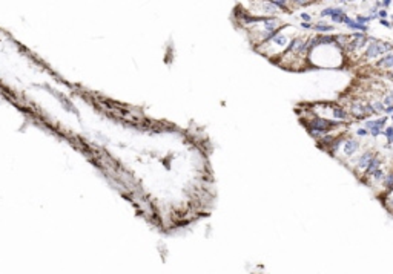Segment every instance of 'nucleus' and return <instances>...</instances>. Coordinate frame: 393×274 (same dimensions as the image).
<instances>
[{"instance_id":"9","label":"nucleus","mask_w":393,"mask_h":274,"mask_svg":"<svg viewBox=\"0 0 393 274\" xmlns=\"http://www.w3.org/2000/svg\"><path fill=\"white\" fill-rule=\"evenodd\" d=\"M387 117H383V118H375V120H369L364 123V129H372V127H380L384 130V126L387 123Z\"/></svg>"},{"instance_id":"5","label":"nucleus","mask_w":393,"mask_h":274,"mask_svg":"<svg viewBox=\"0 0 393 274\" xmlns=\"http://www.w3.org/2000/svg\"><path fill=\"white\" fill-rule=\"evenodd\" d=\"M330 115L335 121L338 123H343V121H347L349 120V113L346 109H343L341 106H332L330 109Z\"/></svg>"},{"instance_id":"10","label":"nucleus","mask_w":393,"mask_h":274,"mask_svg":"<svg viewBox=\"0 0 393 274\" xmlns=\"http://www.w3.org/2000/svg\"><path fill=\"white\" fill-rule=\"evenodd\" d=\"M312 29L317 31V32L327 34V32H334V31H335V26H334V25H327L326 21H318L317 25H312Z\"/></svg>"},{"instance_id":"25","label":"nucleus","mask_w":393,"mask_h":274,"mask_svg":"<svg viewBox=\"0 0 393 274\" xmlns=\"http://www.w3.org/2000/svg\"><path fill=\"white\" fill-rule=\"evenodd\" d=\"M301 28H303V29H312V23H304V21H303V23H301Z\"/></svg>"},{"instance_id":"17","label":"nucleus","mask_w":393,"mask_h":274,"mask_svg":"<svg viewBox=\"0 0 393 274\" xmlns=\"http://www.w3.org/2000/svg\"><path fill=\"white\" fill-rule=\"evenodd\" d=\"M384 107H390V106H393V94L390 92V94H387L386 95V98H384Z\"/></svg>"},{"instance_id":"4","label":"nucleus","mask_w":393,"mask_h":274,"mask_svg":"<svg viewBox=\"0 0 393 274\" xmlns=\"http://www.w3.org/2000/svg\"><path fill=\"white\" fill-rule=\"evenodd\" d=\"M287 44H289V38L284 35V34H281V32H278L271 41H267L266 44H263L264 46V49H261V51H258V52H263V51H266V49H269V48H272V49H283V52H284V49L287 48Z\"/></svg>"},{"instance_id":"2","label":"nucleus","mask_w":393,"mask_h":274,"mask_svg":"<svg viewBox=\"0 0 393 274\" xmlns=\"http://www.w3.org/2000/svg\"><path fill=\"white\" fill-rule=\"evenodd\" d=\"M369 40H370V43H367L364 55H363L366 60L380 57L383 54H387V52L393 51V44H390V43H380V41H377V40H374L370 37H369Z\"/></svg>"},{"instance_id":"30","label":"nucleus","mask_w":393,"mask_h":274,"mask_svg":"<svg viewBox=\"0 0 393 274\" xmlns=\"http://www.w3.org/2000/svg\"><path fill=\"white\" fill-rule=\"evenodd\" d=\"M392 121H393V115H392Z\"/></svg>"},{"instance_id":"1","label":"nucleus","mask_w":393,"mask_h":274,"mask_svg":"<svg viewBox=\"0 0 393 274\" xmlns=\"http://www.w3.org/2000/svg\"><path fill=\"white\" fill-rule=\"evenodd\" d=\"M309 133L318 141L320 138H323L324 135L330 133V130L337 126H340L341 123L335 121V120H330V118H323V117H315V118H311L309 121H304Z\"/></svg>"},{"instance_id":"20","label":"nucleus","mask_w":393,"mask_h":274,"mask_svg":"<svg viewBox=\"0 0 393 274\" xmlns=\"http://www.w3.org/2000/svg\"><path fill=\"white\" fill-rule=\"evenodd\" d=\"M383 135L389 140V138H392L393 136V126H390V127H387V129H384L383 130Z\"/></svg>"},{"instance_id":"27","label":"nucleus","mask_w":393,"mask_h":274,"mask_svg":"<svg viewBox=\"0 0 393 274\" xmlns=\"http://www.w3.org/2000/svg\"><path fill=\"white\" fill-rule=\"evenodd\" d=\"M387 141H389V143H390V144H393V136H392V138H389V140H387Z\"/></svg>"},{"instance_id":"7","label":"nucleus","mask_w":393,"mask_h":274,"mask_svg":"<svg viewBox=\"0 0 393 274\" xmlns=\"http://www.w3.org/2000/svg\"><path fill=\"white\" fill-rule=\"evenodd\" d=\"M377 156V153L375 152H364L360 158H358V164H357V167L358 169H363V170H366L367 169V166L370 164V161L374 159Z\"/></svg>"},{"instance_id":"16","label":"nucleus","mask_w":393,"mask_h":274,"mask_svg":"<svg viewBox=\"0 0 393 274\" xmlns=\"http://www.w3.org/2000/svg\"><path fill=\"white\" fill-rule=\"evenodd\" d=\"M372 109H374V112H375V113H383L386 107H384V104H383V103L375 101V103L372 104Z\"/></svg>"},{"instance_id":"31","label":"nucleus","mask_w":393,"mask_h":274,"mask_svg":"<svg viewBox=\"0 0 393 274\" xmlns=\"http://www.w3.org/2000/svg\"><path fill=\"white\" fill-rule=\"evenodd\" d=\"M392 20H393V15H392Z\"/></svg>"},{"instance_id":"32","label":"nucleus","mask_w":393,"mask_h":274,"mask_svg":"<svg viewBox=\"0 0 393 274\" xmlns=\"http://www.w3.org/2000/svg\"><path fill=\"white\" fill-rule=\"evenodd\" d=\"M392 94H393V92H392Z\"/></svg>"},{"instance_id":"15","label":"nucleus","mask_w":393,"mask_h":274,"mask_svg":"<svg viewBox=\"0 0 393 274\" xmlns=\"http://www.w3.org/2000/svg\"><path fill=\"white\" fill-rule=\"evenodd\" d=\"M384 178H386V175H384V170H383V169L377 170V172L372 175V179H374L375 182H378V181H384Z\"/></svg>"},{"instance_id":"18","label":"nucleus","mask_w":393,"mask_h":274,"mask_svg":"<svg viewBox=\"0 0 393 274\" xmlns=\"http://www.w3.org/2000/svg\"><path fill=\"white\" fill-rule=\"evenodd\" d=\"M346 17H347V14H340V15H334V17H332V21H334V23H344Z\"/></svg>"},{"instance_id":"12","label":"nucleus","mask_w":393,"mask_h":274,"mask_svg":"<svg viewBox=\"0 0 393 274\" xmlns=\"http://www.w3.org/2000/svg\"><path fill=\"white\" fill-rule=\"evenodd\" d=\"M340 14H346L344 8H337V6H329V8H324L321 11V17H334V15H340Z\"/></svg>"},{"instance_id":"29","label":"nucleus","mask_w":393,"mask_h":274,"mask_svg":"<svg viewBox=\"0 0 393 274\" xmlns=\"http://www.w3.org/2000/svg\"><path fill=\"white\" fill-rule=\"evenodd\" d=\"M390 78H392V80H393V75H392V77H390Z\"/></svg>"},{"instance_id":"19","label":"nucleus","mask_w":393,"mask_h":274,"mask_svg":"<svg viewBox=\"0 0 393 274\" xmlns=\"http://www.w3.org/2000/svg\"><path fill=\"white\" fill-rule=\"evenodd\" d=\"M369 133H370L372 136H375V138H377V136L383 135V129H380V127H372Z\"/></svg>"},{"instance_id":"14","label":"nucleus","mask_w":393,"mask_h":274,"mask_svg":"<svg viewBox=\"0 0 393 274\" xmlns=\"http://www.w3.org/2000/svg\"><path fill=\"white\" fill-rule=\"evenodd\" d=\"M271 3H272V6H274L275 9H283V11H289V8H287V3H286V2H281V0H272Z\"/></svg>"},{"instance_id":"3","label":"nucleus","mask_w":393,"mask_h":274,"mask_svg":"<svg viewBox=\"0 0 393 274\" xmlns=\"http://www.w3.org/2000/svg\"><path fill=\"white\" fill-rule=\"evenodd\" d=\"M350 113L358 118V120H364L366 117L369 115H374V109H372V104H366L363 101H357L354 104H350Z\"/></svg>"},{"instance_id":"21","label":"nucleus","mask_w":393,"mask_h":274,"mask_svg":"<svg viewBox=\"0 0 393 274\" xmlns=\"http://www.w3.org/2000/svg\"><path fill=\"white\" fill-rule=\"evenodd\" d=\"M301 20H304V23H312V15L307 12H301Z\"/></svg>"},{"instance_id":"8","label":"nucleus","mask_w":393,"mask_h":274,"mask_svg":"<svg viewBox=\"0 0 393 274\" xmlns=\"http://www.w3.org/2000/svg\"><path fill=\"white\" fill-rule=\"evenodd\" d=\"M381 166H383V159H381L380 156H375V158L370 161V164L367 166V169H366V176H372L377 170L381 169Z\"/></svg>"},{"instance_id":"24","label":"nucleus","mask_w":393,"mask_h":274,"mask_svg":"<svg viewBox=\"0 0 393 274\" xmlns=\"http://www.w3.org/2000/svg\"><path fill=\"white\" fill-rule=\"evenodd\" d=\"M390 5H392V0H384V2H381V6H384V9L389 8Z\"/></svg>"},{"instance_id":"13","label":"nucleus","mask_w":393,"mask_h":274,"mask_svg":"<svg viewBox=\"0 0 393 274\" xmlns=\"http://www.w3.org/2000/svg\"><path fill=\"white\" fill-rule=\"evenodd\" d=\"M377 17H374V15H358L357 17V23L358 25H363V26H367V23H370L372 20H375Z\"/></svg>"},{"instance_id":"22","label":"nucleus","mask_w":393,"mask_h":274,"mask_svg":"<svg viewBox=\"0 0 393 274\" xmlns=\"http://www.w3.org/2000/svg\"><path fill=\"white\" fill-rule=\"evenodd\" d=\"M357 133H358L360 136H366V135H369V130H367V129H364V127H361V129H358V130H357Z\"/></svg>"},{"instance_id":"26","label":"nucleus","mask_w":393,"mask_h":274,"mask_svg":"<svg viewBox=\"0 0 393 274\" xmlns=\"http://www.w3.org/2000/svg\"><path fill=\"white\" fill-rule=\"evenodd\" d=\"M384 112H386V113H392L393 115V106H390V107H386V109H384Z\"/></svg>"},{"instance_id":"11","label":"nucleus","mask_w":393,"mask_h":274,"mask_svg":"<svg viewBox=\"0 0 393 274\" xmlns=\"http://www.w3.org/2000/svg\"><path fill=\"white\" fill-rule=\"evenodd\" d=\"M377 67L393 69V54H386L384 57H381V60L377 61Z\"/></svg>"},{"instance_id":"6","label":"nucleus","mask_w":393,"mask_h":274,"mask_svg":"<svg viewBox=\"0 0 393 274\" xmlns=\"http://www.w3.org/2000/svg\"><path fill=\"white\" fill-rule=\"evenodd\" d=\"M358 149H360V143L357 141V140H346L344 141V147H343V150H344V155L346 156H352V155H355L357 152H358Z\"/></svg>"},{"instance_id":"28","label":"nucleus","mask_w":393,"mask_h":274,"mask_svg":"<svg viewBox=\"0 0 393 274\" xmlns=\"http://www.w3.org/2000/svg\"><path fill=\"white\" fill-rule=\"evenodd\" d=\"M392 75H393V71H392V72H390V77H392Z\"/></svg>"},{"instance_id":"23","label":"nucleus","mask_w":393,"mask_h":274,"mask_svg":"<svg viewBox=\"0 0 393 274\" xmlns=\"http://www.w3.org/2000/svg\"><path fill=\"white\" fill-rule=\"evenodd\" d=\"M380 23L383 25V26H386V28H392V23L386 18V20H380Z\"/></svg>"}]
</instances>
